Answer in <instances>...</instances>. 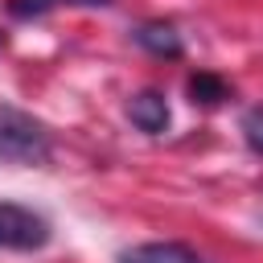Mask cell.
<instances>
[{
	"label": "cell",
	"mask_w": 263,
	"mask_h": 263,
	"mask_svg": "<svg viewBox=\"0 0 263 263\" xmlns=\"http://www.w3.org/2000/svg\"><path fill=\"white\" fill-rule=\"evenodd\" d=\"M53 156V132L21 107L0 103V164H45Z\"/></svg>",
	"instance_id": "1"
},
{
	"label": "cell",
	"mask_w": 263,
	"mask_h": 263,
	"mask_svg": "<svg viewBox=\"0 0 263 263\" xmlns=\"http://www.w3.org/2000/svg\"><path fill=\"white\" fill-rule=\"evenodd\" d=\"M132 37H136V45L148 49L152 58H168V62H177V58L185 53L181 33H177L173 25H164V21H144V25H136Z\"/></svg>",
	"instance_id": "5"
},
{
	"label": "cell",
	"mask_w": 263,
	"mask_h": 263,
	"mask_svg": "<svg viewBox=\"0 0 263 263\" xmlns=\"http://www.w3.org/2000/svg\"><path fill=\"white\" fill-rule=\"evenodd\" d=\"M0 49H4V37H0Z\"/></svg>",
	"instance_id": "9"
},
{
	"label": "cell",
	"mask_w": 263,
	"mask_h": 263,
	"mask_svg": "<svg viewBox=\"0 0 263 263\" xmlns=\"http://www.w3.org/2000/svg\"><path fill=\"white\" fill-rule=\"evenodd\" d=\"M242 140H247V148L255 152V156H263V107H251L247 115H242Z\"/></svg>",
	"instance_id": "8"
},
{
	"label": "cell",
	"mask_w": 263,
	"mask_h": 263,
	"mask_svg": "<svg viewBox=\"0 0 263 263\" xmlns=\"http://www.w3.org/2000/svg\"><path fill=\"white\" fill-rule=\"evenodd\" d=\"M49 218L16 205V201H0V251H41L49 242Z\"/></svg>",
	"instance_id": "2"
},
{
	"label": "cell",
	"mask_w": 263,
	"mask_h": 263,
	"mask_svg": "<svg viewBox=\"0 0 263 263\" xmlns=\"http://www.w3.org/2000/svg\"><path fill=\"white\" fill-rule=\"evenodd\" d=\"M119 263H210V259L197 255V251L185 247V242L156 238V242H136V247L119 251Z\"/></svg>",
	"instance_id": "4"
},
{
	"label": "cell",
	"mask_w": 263,
	"mask_h": 263,
	"mask_svg": "<svg viewBox=\"0 0 263 263\" xmlns=\"http://www.w3.org/2000/svg\"><path fill=\"white\" fill-rule=\"evenodd\" d=\"M107 4H115V0H8L4 8L12 21H41L58 8H107Z\"/></svg>",
	"instance_id": "6"
},
{
	"label": "cell",
	"mask_w": 263,
	"mask_h": 263,
	"mask_svg": "<svg viewBox=\"0 0 263 263\" xmlns=\"http://www.w3.org/2000/svg\"><path fill=\"white\" fill-rule=\"evenodd\" d=\"M127 119H132L140 132H148V136H160V132L168 127V119H173L164 90H136V95L127 99Z\"/></svg>",
	"instance_id": "3"
},
{
	"label": "cell",
	"mask_w": 263,
	"mask_h": 263,
	"mask_svg": "<svg viewBox=\"0 0 263 263\" xmlns=\"http://www.w3.org/2000/svg\"><path fill=\"white\" fill-rule=\"evenodd\" d=\"M189 99L201 103V107H218V103L230 99V82L218 78V74H210V70H197V74L189 78Z\"/></svg>",
	"instance_id": "7"
}]
</instances>
